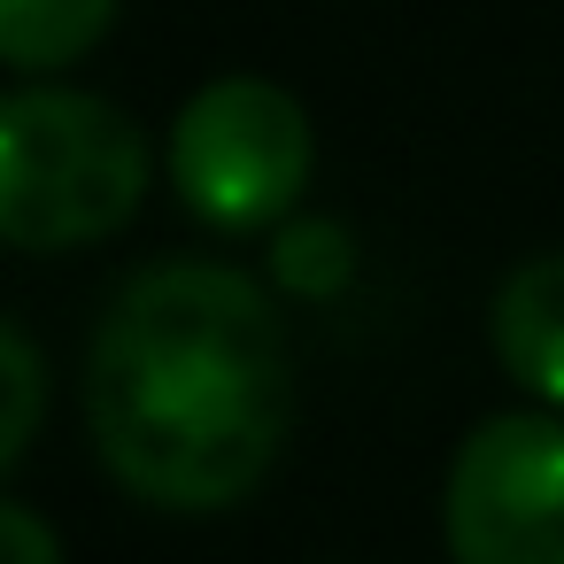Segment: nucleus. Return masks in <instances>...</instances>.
<instances>
[{
  "instance_id": "nucleus-1",
  "label": "nucleus",
  "mask_w": 564,
  "mask_h": 564,
  "mask_svg": "<svg viewBox=\"0 0 564 564\" xmlns=\"http://www.w3.org/2000/svg\"><path fill=\"white\" fill-rule=\"evenodd\" d=\"M86 433L155 510H232L294 433V348L271 294L209 256L117 286L86 348Z\"/></svg>"
},
{
  "instance_id": "nucleus-2",
  "label": "nucleus",
  "mask_w": 564,
  "mask_h": 564,
  "mask_svg": "<svg viewBox=\"0 0 564 564\" xmlns=\"http://www.w3.org/2000/svg\"><path fill=\"white\" fill-rule=\"evenodd\" d=\"M148 140L132 109L78 86H17L0 101V240L63 256L132 225L148 194Z\"/></svg>"
},
{
  "instance_id": "nucleus-3",
  "label": "nucleus",
  "mask_w": 564,
  "mask_h": 564,
  "mask_svg": "<svg viewBox=\"0 0 564 564\" xmlns=\"http://www.w3.org/2000/svg\"><path fill=\"white\" fill-rule=\"evenodd\" d=\"M317 140H310V109L271 86V78H209L178 124H171V178L178 202L217 225V232H263L279 225L302 186H310Z\"/></svg>"
},
{
  "instance_id": "nucleus-4",
  "label": "nucleus",
  "mask_w": 564,
  "mask_h": 564,
  "mask_svg": "<svg viewBox=\"0 0 564 564\" xmlns=\"http://www.w3.org/2000/svg\"><path fill=\"white\" fill-rule=\"evenodd\" d=\"M448 564H564V417L495 410L456 441L441 495Z\"/></svg>"
},
{
  "instance_id": "nucleus-5",
  "label": "nucleus",
  "mask_w": 564,
  "mask_h": 564,
  "mask_svg": "<svg viewBox=\"0 0 564 564\" xmlns=\"http://www.w3.org/2000/svg\"><path fill=\"white\" fill-rule=\"evenodd\" d=\"M487 340L502 356V371L564 410V256H525L502 286H495V310H487Z\"/></svg>"
},
{
  "instance_id": "nucleus-6",
  "label": "nucleus",
  "mask_w": 564,
  "mask_h": 564,
  "mask_svg": "<svg viewBox=\"0 0 564 564\" xmlns=\"http://www.w3.org/2000/svg\"><path fill=\"white\" fill-rule=\"evenodd\" d=\"M117 24V0H0V63L47 78L78 55H94Z\"/></svg>"
},
{
  "instance_id": "nucleus-7",
  "label": "nucleus",
  "mask_w": 564,
  "mask_h": 564,
  "mask_svg": "<svg viewBox=\"0 0 564 564\" xmlns=\"http://www.w3.org/2000/svg\"><path fill=\"white\" fill-rule=\"evenodd\" d=\"M271 271H279V286H294V294L325 302V294H340V286L356 279V240H348L333 217L286 225V232H279V256H271Z\"/></svg>"
},
{
  "instance_id": "nucleus-8",
  "label": "nucleus",
  "mask_w": 564,
  "mask_h": 564,
  "mask_svg": "<svg viewBox=\"0 0 564 564\" xmlns=\"http://www.w3.org/2000/svg\"><path fill=\"white\" fill-rule=\"evenodd\" d=\"M0 371H9V417H0V464H24V448H32V433H40V410H47V364H40V348H32V333H24V317H9L0 325Z\"/></svg>"
},
{
  "instance_id": "nucleus-9",
  "label": "nucleus",
  "mask_w": 564,
  "mask_h": 564,
  "mask_svg": "<svg viewBox=\"0 0 564 564\" xmlns=\"http://www.w3.org/2000/svg\"><path fill=\"white\" fill-rule=\"evenodd\" d=\"M0 564H63L55 525L32 502H0Z\"/></svg>"
}]
</instances>
